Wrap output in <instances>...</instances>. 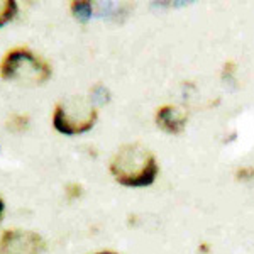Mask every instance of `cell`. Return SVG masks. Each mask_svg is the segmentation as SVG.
Wrapping results in <instances>:
<instances>
[{
    "label": "cell",
    "instance_id": "3",
    "mask_svg": "<svg viewBox=\"0 0 254 254\" xmlns=\"http://www.w3.org/2000/svg\"><path fill=\"white\" fill-rule=\"evenodd\" d=\"M97 116V105L90 97H68L56 105L53 126L64 136H75L92 129Z\"/></svg>",
    "mask_w": 254,
    "mask_h": 254
},
{
    "label": "cell",
    "instance_id": "5",
    "mask_svg": "<svg viewBox=\"0 0 254 254\" xmlns=\"http://www.w3.org/2000/svg\"><path fill=\"white\" fill-rule=\"evenodd\" d=\"M188 112L178 105H163L156 112V122L163 130L170 134H178L185 129Z\"/></svg>",
    "mask_w": 254,
    "mask_h": 254
},
{
    "label": "cell",
    "instance_id": "10",
    "mask_svg": "<svg viewBox=\"0 0 254 254\" xmlns=\"http://www.w3.org/2000/svg\"><path fill=\"white\" fill-rule=\"evenodd\" d=\"M236 178L239 182H251L254 180V166H241L236 170Z\"/></svg>",
    "mask_w": 254,
    "mask_h": 254
},
{
    "label": "cell",
    "instance_id": "6",
    "mask_svg": "<svg viewBox=\"0 0 254 254\" xmlns=\"http://www.w3.org/2000/svg\"><path fill=\"white\" fill-rule=\"evenodd\" d=\"M92 12H93V7L90 2H78V0H75V2H71V14L75 15L76 19L80 20V22H87L92 17Z\"/></svg>",
    "mask_w": 254,
    "mask_h": 254
},
{
    "label": "cell",
    "instance_id": "9",
    "mask_svg": "<svg viewBox=\"0 0 254 254\" xmlns=\"http://www.w3.org/2000/svg\"><path fill=\"white\" fill-rule=\"evenodd\" d=\"M92 100L95 105H104L109 102V90L104 87V85H95V87L92 88Z\"/></svg>",
    "mask_w": 254,
    "mask_h": 254
},
{
    "label": "cell",
    "instance_id": "12",
    "mask_svg": "<svg viewBox=\"0 0 254 254\" xmlns=\"http://www.w3.org/2000/svg\"><path fill=\"white\" fill-rule=\"evenodd\" d=\"M3 212H5V203H3V200L0 198V220H2V217H3Z\"/></svg>",
    "mask_w": 254,
    "mask_h": 254
},
{
    "label": "cell",
    "instance_id": "8",
    "mask_svg": "<svg viewBox=\"0 0 254 254\" xmlns=\"http://www.w3.org/2000/svg\"><path fill=\"white\" fill-rule=\"evenodd\" d=\"M27 124H29V117L24 116V114H14L7 122V127L12 132H22V130L27 129Z\"/></svg>",
    "mask_w": 254,
    "mask_h": 254
},
{
    "label": "cell",
    "instance_id": "2",
    "mask_svg": "<svg viewBox=\"0 0 254 254\" xmlns=\"http://www.w3.org/2000/svg\"><path fill=\"white\" fill-rule=\"evenodd\" d=\"M3 80L19 81L24 85H41L51 76V66L41 56L26 48H15L5 55L0 63Z\"/></svg>",
    "mask_w": 254,
    "mask_h": 254
},
{
    "label": "cell",
    "instance_id": "13",
    "mask_svg": "<svg viewBox=\"0 0 254 254\" xmlns=\"http://www.w3.org/2000/svg\"><path fill=\"white\" fill-rule=\"evenodd\" d=\"M95 254H119V253H114V251H100V253H95Z\"/></svg>",
    "mask_w": 254,
    "mask_h": 254
},
{
    "label": "cell",
    "instance_id": "1",
    "mask_svg": "<svg viewBox=\"0 0 254 254\" xmlns=\"http://www.w3.org/2000/svg\"><path fill=\"white\" fill-rule=\"evenodd\" d=\"M110 173L124 187H149L159 173L154 154L141 142L121 146L110 159Z\"/></svg>",
    "mask_w": 254,
    "mask_h": 254
},
{
    "label": "cell",
    "instance_id": "11",
    "mask_svg": "<svg viewBox=\"0 0 254 254\" xmlns=\"http://www.w3.org/2000/svg\"><path fill=\"white\" fill-rule=\"evenodd\" d=\"M81 185H78V183H69V185L66 187V196L69 200H75V198H80L81 196Z\"/></svg>",
    "mask_w": 254,
    "mask_h": 254
},
{
    "label": "cell",
    "instance_id": "7",
    "mask_svg": "<svg viewBox=\"0 0 254 254\" xmlns=\"http://www.w3.org/2000/svg\"><path fill=\"white\" fill-rule=\"evenodd\" d=\"M17 14V3L14 0H0V27L10 22Z\"/></svg>",
    "mask_w": 254,
    "mask_h": 254
},
{
    "label": "cell",
    "instance_id": "4",
    "mask_svg": "<svg viewBox=\"0 0 254 254\" xmlns=\"http://www.w3.org/2000/svg\"><path fill=\"white\" fill-rule=\"evenodd\" d=\"M44 249V239L32 231L12 229L0 237V254H41Z\"/></svg>",
    "mask_w": 254,
    "mask_h": 254
}]
</instances>
